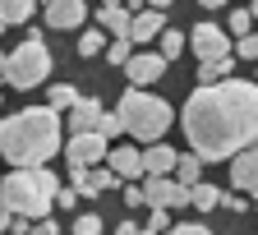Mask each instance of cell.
<instances>
[{
	"label": "cell",
	"mask_w": 258,
	"mask_h": 235,
	"mask_svg": "<svg viewBox=\"0 0 258 235\" xmlns=\"http://www.w3.org/2000/svg\"><path fill=\"white\" fill-rule=\"evenodd\" d=\"M184 139L203 161L240 157L258 143V79H226L212 88H194L184 102Z\"/></svg>",
	"instance_id": "1"
},
{
	"label": "cell",
	"mask_w": 258,
	"mask_h": 235,
	"mask_svg": "<svg viewBox=\"0 0 258 235\" xmlns=\"http://www.w3.org/2000/svg\"><path fill=\"white\" fill-rule=\"evenodd\" d=\"M60 111L55 106H28L0 125V157L10 166H46V157L60 152Z\"/></svg>",
	"instance_id": "2"
},
{
	"label": "cell",
	"mask_w": 258,
	"mask_h": 235,
	"mask_svg": "<svg viewBox=\"0 0 258 235\" xmlns=\"http://www.w3.org/2000/svg\"><path fill=\"white\" fill-rule=\"evenodd\" d=\"M0 198L14 217H28V221H42L55 198H60V180L46 171V166H14V171L0 180Z\"/></svg>",
	"instance_id": "3"
},
{
	"label": "cell",
	"mask_w": 258,
	"mask_h": 235,
	"mask_svg": "<svg viewBox=\"0 0 258 235\" xmlns=\"http://www.w3.org/2000/svg\"><path fill=\"white\" fill-rule=\"evenodd\" d=\"M115 111L124 120V134H134V139H143V143H161V134H166L171 120H175V111L161 102V97L143 92V88H129Z\"/></svg>",
	"instance_id": "4"
},
{
	"label": "cell",
	"mask_w": 258,
	"mask_h": 235,
	"mask_svg": "<svg viewBox=\"0 0 258 235\" xmlns=\"http://www.w3.org/2000/svg\"><path fill=\"white\" fill-rule=\"evenodd\" d=\"M46 74H51V51H46V42L37 37V32H32L23 46H14V51L5 55V83L19 88V92L46 83Z\"/></svg>",
	"instance_id": "5"
},
{
	"label": "cell",
	"mask_w": 258,
	"mask_h": 235,
	"mask_svg": "<svg viewBox=\"0 0 258 235\" xmlns=\"http://www.w3.org/2000/svg\"><path fill=\"white\" fill-rule=\"evenodd\" d=\"M189 51L199 60H217V55H231V37L221 32V23H199L189 32Z\"/></svg>",
	"instance_id": "6"
},
{
	"label": "cell",
	"mask_w": 258,
	"mask_h": 235,
	"mask_svg": "<svg viewBox=\"0 0 258 235\" xmlns=\"http://www.w3.org/2000/svg\"><path fill=\"white\" fill-rule=\"evenodd\" d=\"M143 194H148V208H184L189 203V189L171 175H148Z\"/></svg>",
	"instance_id": "7"
},
{
	"label": "cell",
	"mask_w": 258,
	"mask_h": 235,
	"mask_svg": "<svg viewBox=\"0 0 258 235\" xmlns=\"http://www.w3.org/2000/svg\"><path fill=\"white\" fill-rule=\"evenodd\" d=\"M64 157H70V166H92L97 161H106V139L102 134H74L70 143H64Z\"/></svg>",
	"instance_id": "8"
},
{
	"label": "cell",
	"mask_w": 258,
	"mask_h": 235,
	"mask_svg": "<svg viewBox=\"0 0 258 235\" xmlns=\"http://www.w3.org/2000/svg\"><path fill=\"white\" fill-rule=\"evenodd\" d=\"M161 32H166V10H139L134 14V28H129V42L134 46H148V42H157Z\"/></svg>",
	"instance_id": "9"
},
{
	"label": "cell",
	"mask_w": 258,
	"mask_h": 235,
	"mask_svg": "<svg viewBox=\"0 0 258 235\" xmlns=\"http://www.w3.org/2000/svg\"><path fill=\"white\" fill-rule=\"evenodd\" d=\"M231 185L258 198V143H253V148H244L240 157H231Z\"/></svg>",
	"instance_id": "10"
},
{
	"label": "cell",
	"mask_w": 258,
	"mask_h": 235,
	"mask_svg": "<svg viewBox=\"0 0 258 235\" xmlns=\"http://www.w3.org/2000/svg\"><path fill=\"white\" fill-rule=\"evenodd\" d=\"M124 74H129V83H157L161 74H166V55H152V51H139L134 60L124 65Z\"/></svg>",
	"instance_id": "11"
},
{
	"label": "cell",
	"mask_w": 258,
	"mask_h": 235,
	"mask_svg": "<svg viewBox=\"0 0 258 235\" xmlns=\"http://www.w3.org/2000/svg\"><path fill=\"white\" fill-rule=\"evenodd\" d=\"M64 120H70V129H74V134H97V120H102V102H97V97H79Z\"/></svg>",
	"instance_id": "12"
},
{
	"label": "cell",
	"mask_w": 258,
	"mask_h": 235,
	"mask_svg": "<svg viewBox=\"0 0 258 235\" xmlns=\"http://www.w3.org/2000/svg\"><path fill=\"white\" fill-rule=\"evenodd\" d=\"M106 166H111L120 180L148 175V166H143V152H139V148H111V152H106Z\"/></svg>",
	"instance_id": "13"
},
{
	"label": "cell",
	"mask_w": 258,
	"mask_h": 235,
	"mask_svg": "<svg viewBox=\"0 0 258 235\" xmlns=\"http://www.w3.org/2000/svg\"><path fill=\"white\" fill-rule=\"evenodd\" d=\"M83 14H88L83 0H51V5H46V23L51 28H79Z\"/></svg>",
	"instance_id": "14"
},
{
	"label": "cell",
	"mask_w": 258,
	"mask_h": 235,
	"mask_svg": "<svg viewBox=\"0 0 258 235\" xmlns=\"http://www.w3.org/2000/svg\"><path fill=\"white\" fill-rule=\"evenodd\" d=\"M235 51L231 55H217V60H203L199 65V88H212V83H226V79H231V70H235Z\"/></svg>",
	"instance_id": "15"
},
{
	"label": "cell",
	"mask_w": 258,
	"mask_h": 235,
	"mask_svg": "<svg viewBox=\"0 0 258 235\" xmlns=\"http://www.w3.org/2000/svg\"><path fill=\"white\" fill-rule=\"evenodd\" d=\"M175 161H180V152H171L166 143H152V148L143 152V166H148V175H171V171H175Z\"/></svg>",
	"instance_id": "16"
},
{
	"label": "cell",
	"mask_w": 258,
	"mask_h": 235,
	"mask_svg": "<svg viewBox=\"0 0 258 235\" xmlns=\"http://www.w3.org/2000/svg\"><path fill=\"white\" fill-rule=\"evenodd\" d=\"M97 19H102V28L115 32V37H129V28H134V14H129L124 5H106V10H97Z\"/></svg>",
	"instance_id": "17"
},
{
	"label": "cell",
	"mask_w": 258,
	"mask_h": 235,
	"mask_svg": "<svg viewBox=\"0 0 258 235\" xmlns=\"http://www.w3.org/2000/svg\"><path fill=\"white\" fill-rule=\"evenodd\" d=\"M37 5H42V0H0V14H5V23L14 28V23H28Z\"/></svg>",
	"instance_id": "18"
},
{
	"label": "cell",
	"mask_w": 258,
	"mask_h": 235,
	"mask_svg": "<svg viewBox=\"0 0 258 235\" xmlns=\"http://www.w3.org/2000/svg\"><path fill=\"white\" fill-rule=\"evenodd\" d=\"M189 203L199 208V212H212V208H221V189H217V185H203V180H199V185L189 189Z\"/></svg>",
	"instance_id": "19"
},
{
	"label": "cell",
	"mask_w": 258,
	"mask_h": 235,
	"mask_svg": "<svg viewBox=\"0 0 258 235\" xmlns=\"http://www.w3.org/2000/svg\"><path fill=\"white\" fill-rule=\"evenodd\" d=\"M199 171H203V157H199V152H189V157H180V161H175V180H180L184 189L199 185Z\"/></svg>",
	"instance_id": "20"
},
{
	"label": "cell",
	"mask_w": 258,
	"mask_h": 235,
	"mask_svg": "<svg viewBox=\"0 0 258 235\" xmlns=\"http://www.w3.org/2000/svg\"><path fill=\"white\" fill-rule=\"evenodd\" d=\"M115 185H120V175L111 171V166H97V171H88V198L106 194V189H115Z\"/></svg>",
	"instance_id": "21"
},
{
	"label": "cell",
	"mask_w": 258,
	"mask_h": 235,
	"mask_svg": "<svg viewBox=\"0 0 258 235\" xmlns=\"http://www.w3.org/2000/svg\"><path fill=\"white\" fill-rule=\"evenodd\" d=\"M74 102H79L74 83H51V102H46V106H55V111H70Z\"/></svg>",
	"instance_id": "22"
},
{
	"label": "cell",
	"mask_w": 258,
	"mask_h": 235,
	"mask_svg": "<svg viewBox=\"0 0 258 235\" xmlns=\"http://www.w3.org/2000/svg\"><path fill=\"white\" fill-rule=\"evenodd\" d=\"M97 134L111 143L115 134H124V120H120V111H102V120H97Z\"/></svg>",
	"instance_id": "23"
},
{
	"label": "cell",
	"mask_w": 258,
	"mask_h": 235,
	"mask_svg": "<svg viewBox=\"0 0 258 235\" xmlns=\"http://www.w3.org/2000/svg\"><path fill=\"white\" fill-rule=\"evenodd\" d=\"M161 55H166V60H175L180 51H184V32H175V28H166V32H161Z\"/></svg>",
	"instance_id": "24"
},
{
	"label": "cell",
	"mask_w": 258,
	"mask_h": 235,
	"mask_svg": "<svg viewBox=\"0 0 258 235\" xmlns=\"http://www.w3.org/2000/svg\"><path fill=\"white\" fill-rule=\"evenodd\" d=\"M102 51H106V37H102V32H83V37H79V55H83V60L102 55Z\"/></svg>",
	"instance_id": "25"
},
{
	"label": "cell",
	"mask_w": 258,
	"mask_h": 235,
	"mask_svg": "<svg viewBox=\"0 0 258 235\" xmlns=\"http://www.w3.org/2000/svg\"><path fill=\"white\" fill-rule=\"evenodd\" d=\"M226 23H231L235 37H249V32H253V10H231V19H226Z\"/></svg>",
	"instance_id": "26"
},
{
	"label": "cell",
	"mask_w": 258,
	"mask_h": 235,
	"mask_svg": "<svg viewBox=\"0 0 258 235\" xmlns=\"http://www.w3.org/2000/svg\"><path fill=\"white\" fill-rule=\"evenodd\" d=\"M129 46H134V42H129V37H115V42L106 46V55H111V65H129V60H134V51H129Z\"/></svg>",
	"instance_id": "27"
},
{
	"label": "cell",
	"mask_w": 258,
	"mask_h": 235,
	"mask_svg": "<svg viewBox=\"0 0 258 235\" xmlns=\"http://www.w3.org/2000/svg\"><path fill=\"white\" fill-rule=\"evenodd\" d=\"M74 235H102V217H97V212H83L74 221Z\"/></svg>",
	"instance_id": "28"
},
{
	"label": "cell",
	"mask_w": 258,
	"mask_h": 235,
	"mask_svg": "<svg viewBox=\"0 0 258 235\" xmlns=\"http://www.w3.org/2000/svg\"><path fill=\"white\" fill-rule=\"evenodd\" d=\"M235 55H240V60H258V32H249V37L235 42Z\"/></svg>",
	"instance_id": "29"
},
{
	"label": "cell",
	"mask_w": 258,
	"mask_h": 235,
	"mask_svg": "<svg viewBox=\"0 0 258 235\" xmlns=\"http://www.w3.org/2000/svg\"><path fill=\"white\" fill-rule=\"evenodd\" d=\"M148 230H171V217H166V208H152V217H148Z\"/></svg>",
	"instance_id": "30"
},
{
	"label": "cell",
	"mask_w": 258,
	"mask_h": 235,
	"mask_svg": "<svg viewBox=\"0 0 258 235\" xmlns=\"http://www.w3.org/2000/svg\"><path fill=\"white\" fill-rule=\"evenodd\" d=\"M221 208H226V212H244L249 203H244V198H240V194H221Z\"/></svg>",
	"instance_id": "31"
},
{
	"label": "cell",
	"mask_w": 258,
	"mask_h": 235,
	"mask_svg": "<svg viewBox=\"0 0 258 235\" xmlns=\"http://www.w3.org/2000/svg\"><path fill=\"white\" fill-rule=\"evenodd\" d=\"M171 235H212V230H208L203 221H189V226H175Z\"/></svg>",
	"instance_id": "32"
},
{
	"label": "cell",
	"mask_w": 258,
	"mask_h": 235,
	"mask_svg": "<svg viewBox=\"0 0 258 235\" xmlns=\"http://www.w3.org/2000/svg\"><path fill=\"white\" fill-rule=\"evenodd\" d=\"M32 235H60V226H55V221H46V217H42V221H32Z\"/></svg>",
	"instance_id": "33"
},
{
	"label": "cell",
	"mask_w": 258,
	"mask_h": 235,
	"mask_svg": "<svg viewBox=\"0 0 258 235\" xmlns=\"http://www.w3.org/2000/svg\"><path fill=\"white\" fill-rule=\"evenodd\" d=\"M124 203H129V208H143L148 194H143V189H124Z\"/></svg>",
	"instance_id": "34"
},
{
	"label": "cell",
	"mask_w": 258,
	"mask_h": 235,
	"mask_svg": "<svg viewBox=\"0 0 258 235\" xmlns=\"http://www.w3.org/2000/svg\"><path fill=\"white\" fill-rule=\"evenodd\" d=\"M74 198H79L74 189H60V198H55V208H74Z\"/></svg>",
	"instance_id": "35"
},
{
	"label": "cell",
	"mask_w": 258,
	"mask_h": 235,
	"mask_svg": "<svg viewBox=\"0 0 258 235\" xmlns=\"http://www.w3.org/2000/svg\"><path fill=\"white\" fill-rule=\"evenodd\" d=\"M111 235H143V230H139V226H134V221H120V226H115V230H111Z\"/></svg>",
	"instance_id": "36"
},
{
	"label": "cell",
	"mask_w": 258,
	"mask_h": 235,
	"mask_svg": "<svg viewBox=\"0 0 258 235\" xmlns=\"http://www.w3.org/2000/svg\"><path fill=\"white\" fill-rule=\"evenodd\" d=\"M10 221H14V212L5 208V198H0V230H10Z\"/></svg>",
	"instance_id": "37"
},
{
	"label": "cell",
	"mask_w": 258,
	"mask_h": 235,
	"mask_svg": "<svg viewBox=\"0 0 258 235\" xmlns=\"http://www.w3.org/2000/svg\"><path fill=\"white\" fill-rule=\"evenodd\" d=\"M203 10H221V5H231V0H199Z\"/></svg>",
	"instance_id": "38"
},
{
	"label": "cell",
	"mask_w": 258,
	"mask_h": 235,
	"mask_svg": "<svg viewBox=\"0 0 258 235\" xmlns=\"http://www.w3.org/2000/svg\"><path fill=\"white\" fill-rule=\"evenodd\" d=\"M148 5H152V10H166V5H171V0H148Z\"/></svg>",
	"instance_id": "39"
},
{
	"label": "cell",
	"mask_w": 258,
	"mask_h": 235,
	"mask_svg": "<svg viewBox=\"0 0 258 235\" xmlns=\"http://www.w3.org/2000/svg\"><path fill=\"white\" fill-rule=\"evenodd\" d=\"M102 5H124V0H102Z\"/></svg>",
	"instance_id": "40"
},
{
	"label": "cell",
	"mask_w": 258,
	"mask_h": 235,
	"mask_svg": "<svg viewBox=\"0 0 258 235\" xmlns=\"http://www.w3.org/2000/svg\"><path fill=\"white\" fill-rule=\"evenodd\" d=\"M5 28H10V23H5V14H0V32H5Z\"/></svg>",
	"instance_id": "41"
},
{
	"label": "cell",
	"mask_w": 258,
	"mask_h": 235,
	"mask_svg": "<svg viewBox=\"0 0 258 235\" xmlns=\"http://www.w3.org/2000/svg\"><path fill=\"white\" fill-rule=\"evenodd\" d=\"M0 74H5V55H0Z\"/></svg>",
	"instance_id": "42"
},
{
	"label": "cell",
	"mask_w": 258,
	"mask_h": 235,
	"mask_svg": "<svg viewBox=\"0 0 258 235\" xmlns=\"http://www.w3.org/2000/svg\"><path fill=\"white\" fill-rule=\"evenodd\" d=\"M253 19H258V0H253Z\"/></svg>",
	"instance_id": "43"
},
{
	"label": "cell",
	"mask_w": 258,
	"mask_h": 235,
	"mask_svg": "<svg viewBox=\"0 0 258 235\" xmlns=\"http://www.w3.org/2000/svg\"><path fill=\"white\" fill-rule=\"evenodd\" d=\"M143 235H161V230H143Z\"/></svg>",
	"instance_id": "44"
},
{
	"label": "cell",
	"mask_w": 258,
	"mask_h": 235,
	"mask_svg": "<svg viewBox=\"0 0 258 235\" xmlns=\"http://www.w3.org/2000/svg\"><path fill=\"white\" fill-rule=\"evenodd\" d=\"M42 5H51V0H42Z\"/></svg>",
	"instance_id": "45"
},
{
	"label": "cell",
	"mask_w": 258,
	"mask_h": 235,
	"mask_svg": "<svg viewBox=\"0 0 258 235\" xmlns=\"http://www.w3.org/2000/svg\"><path fill=\"white\" fill-rule=\"evenodd\" d=\"M0 125H5V115H0Z\"/></svg>",
	"instance_id": "46"
},
{
	"label": "cell",
	"mask_w": 258,
	"mask_h": 235,
	"mask_svg": "<svg viewBox=\"0 0 258 235\" xmlns=\"http://www.w3.org/2000/svg\"><path fill=\"white\" fill-rule=\"evenodd\" d=\"M253 208H258V198H253Z\"/></svg>",
	"instance_id": "47"
}]
</instances>
